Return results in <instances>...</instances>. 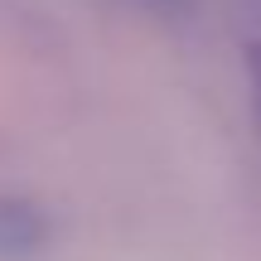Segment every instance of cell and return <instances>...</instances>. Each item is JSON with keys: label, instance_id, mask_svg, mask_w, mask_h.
<instances>
[{"label": "cell", "instance_id": "obj_1", "mask_svg": "<svg viewBox=\"0 0 261 261\" xmlns=\"http://www.w3.org/2000/svg\"><path fill=\"white\" fill-rule=\"evenodd\" d=\"M48 242V218L39 203L29 198H15V194H0V261H15V256H29Z\"/></svg>", "mask_w": 261, "mask_h": 261}, {"label": "cell", "instance_id": "obj_2", "mask_svg": "<svg viewBox=\"0 0 261 261\" xmlns=\"http://www.w3.org/2000/svg\"><path fill=\"white\" fill-rule=\"evenodd\" d=\"M140 5H150V10H169V15H179V10H189V0H140Z\"/></svg>", "mask_w": 261, "mask_h": 261}, {"label": "cell", "instance_id": "obj_3", "mask_svg": "<svg viewBox=\"0 0 261 261\" xmlns=\"http://www.w3.org/2000/svg\"><path fill=\"white\" fill-rule=\"evenodd\" d=\"M252 83H256V112H261V48H252Z\"/></svg>", "mask_w": 261, "mask_h": 261}]
</instances>
